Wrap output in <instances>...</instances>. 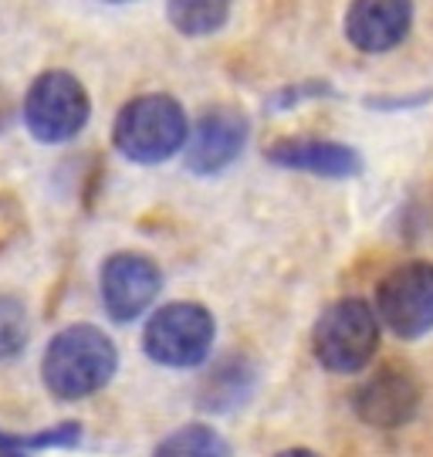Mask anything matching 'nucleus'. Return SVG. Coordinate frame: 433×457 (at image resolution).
<instances>
[{"instance_id":"nucleus-13","label":"nucleus","mask_w":433,"mask_h":457,"mask_svg":"<svg viewBox=\"0 0 433 457\" xmlns=\"http://www.w3.org/2000/svg\"><path fill=\"white\" fill-rule=\"evenodd\" d=\"M153 457H230V444L207 424H187L156 444Z\"/></svg>"},{"instance_id":"nucleus-4","label":"nucleus","mask_w":433,"mask_h":457,"mask_svg":"<svg viewBox=\"0 0 433 457\" xmlns=\"http://www.w3.org/2000/svg\"><path fill=\"white\" fill-rule=\"evenodd\" d=\"M217 322L196 302H170L149 315L143 349L153 362L166 370H193L210 356Z\"/></svg>"},{"instance_id":"nucleus-8","label":"nucleus","mask_w":433,"mask_h":457,"mask_svg":"<svg viewBox=\"0 0 433 457\" xmlns=\"http://www.w3.org/2000/svg\"><path fill=\"white\" fill-rule=\"evenodd\" d=\"M247 115L234 105H213L187 132V170L196 177H217L244 153Z\"/></svg>"},{"instance_id":"nucleus-3","label":"nucleus","mask_w":433,"mask_h":457,"mask_svg":"<svg viewBox=\"0 0 433 457\" xmlns=\"http://www.w3.org/2000/svg\"><path fill=\"white\" fill-rule=\"evenodd\" d=\"M312 349L321 370L353 376L366 370L379 349V319L362 298H338L312 328Z\"/></svg>"},{"instance_id":"nucleus-14","label":"nucleus","mask_w":433,"mask_h":457,"mask_svg":"<svg viewBox=\"0 0 433 457\" xmlns=\"http://www.w3.org/2000/svg\"><path fill=\"white\" fill-rule=\"evenodd\" d=\"M81 441V427L75 420H64V424H54L41 434H7L0 430V451L7 454H37V451H68Z\"/></svg>"},{"instance_id":"nucleus-2","label":"nucleus","mask_w":433,"mask_h":457,"mask_svg":"<svg viewBox=\"0 0 433 457\" xmlns=\"http://www.w3.org/2000/svg\"><path fill=\"white\" fill-rule=\"evenodd\" d=\"M187 132H190V122L177 98L166 92H149V96L129 98L119 109L112 143L132 163L156 166L177 156L187 143Z\"/></svg>"},{"instance_id":"nucleus-12","label":"nucleus","mask_w":433,"mask_h":457,"mask_svg":"<svg viewBox=\"0 0 433 457\" xmlns=\"http://www.w3.org/2000/svg\"><path fill=\"white\" fill-rule=\"evenodd\" d=\"M166 17L179 34L204 37L227 24L230 0H166Z\"/></svg>"},{"instance_id":"nucleus-11","label":"nucleus","mask_w":433,"mask_h":457,"mask_svg":"<svg viewBox=\"0 0 433 457\" xmlns=\"http://www.w3.org/2000/svg\"><path fill=\"white\" fill-rule=\"evenodd\" d=\"M268 163L325 177V180H349V177L362 173L359 149L332 143V139H278L268 146Z\"/></svg>"},{"instance_id":"nucleus-6","label":"nucleus","mask_w":433,"mask_h":457,"mask_svg":"<svg viewBox=\"0 0 433 457\" xmlns=\"http://www.w3.org/2000/svg\"><path fill=\"white\" fill-rule=\"evenodd\" d=\"M376 319L396 339H420L433 328V264L406 262L376 288Z\"/></svg>"},{"instance_id":"nucleus-9","label":"nucleus","mask_w":433,"mask_h":457,"mask_svg":"<svg viewBox=\"0 0 433 457\" xmlns=\"http://www.w3.org/2000/svg\"><path fill=\"white\" fill-rule=\"evenodd\" d=\"M413 0H353L346 11V37L362 54H386L406 41Z\"/></svg>"},{"instance_id":"nucleus-18","label":"nucleus","mask_w":433,"mask_h":457,"mask_svg":"<svg viewBox=\"0 0 433 457\" xmlns=\"http://www.w3.org/2000/svg\"><path fill=\"white\" fill-rule=\"evenodd\" d=\"M105 4H126V0H105Z\"/></svg>"},{"instance_id":"nucleus-5","label":"nucleus","mask_w":433,"mask_h":457,"mask_svg":"<svg viewBox=\"0 0 433 457\" xmlns=\"http://www.w3.org/2000/svg\"><path fill=\"white\" fill-rule=\"evenodd\" d=\"M92 115L88 88L62 68L41 71L24 96V126L37 143H68L75 139Z\"/></svg>"},{"instance_id":"nucleus-10","label":"nucleus","mask_w":433,"mask_h":457,"mask_svg":"<svg viewBox=\"0 0 433 457\" xmlns=\"http://www.w3.org/2000/svg\"><path fill=\"white\" fill-rule=\"evenodd\" d=\"M353 407L359 420L379 430H393V427L410 424L420 410V386L417 379L406 370H383L376 373L370 383H362L353 396Z\"/></svg>"},{"instance_id":"nucleus-16","label":"nucleus","mask_w":433,"mask_h":457,"mask_svg":"<svg viewBox=\"0 0 433 457\" xmlns=\"http://www.w3.org/2000/svg\"><path fill=\"white\" fill-rule=\"evenodd\" d=\"M274 457H321V454L308 451V447H288V451H281V454H274Z\"/></svg>"},{"instance_id":"nucleus-7","label":"nucleus","mask_w":433,"mask_h":457,"mask_svg":"<svg viewBox=\"0 0 433 457\" xmlns=\"http://www.w3.org/2000/svg\"><path fill=\"white\" fill-rule=\"evenodd\" d=\"M162 288L160 264L136 251H119L109 262L102 264L98 275V292H102V305L112 322H132L139 319Z\"/></svg>"},{"instance_id":"nucleus-15","label":"nucleus","mask_w":433,"mask_h":457,"mask_svg":"<svg viewBox=\"0 0 433 457\" xmlns=\"http://www.w3.org/2000/svg\"><path fill=\"white\" fill-rule=\"evenodd\" d=\"M28 339H31V322L24 302L14 295H0V362L21 356Z\"/></svg>"},{"instance_id":"nucleus-1","label":"nucleus","mask_w":433,"mask_h":457,"mask_svg":"<svg viewBox=\"0 0 433 457\" xmlns=\"http://www.w3.org/2000/svg\"><path fill=\"white\" fill-rule=\"evenodd\" d=\"M119 370V349L96 326H68L41 356L45 390L58 400H85L105 390Z\"/></svg>"},{"instance_id":"nucleus-17","label":"nucleus","mask_w":433,"mask_h":457,"mask_svg":"<svg viewBox=\"0 0 433 457\" xmlns=\"http://www.w3.org/2000/svg\"><path fill=\"white\" fill-rule=\"evenodd\" d=\"M0 457H24V454H7V451H0Z\"/></svg>"}]
</instances>
